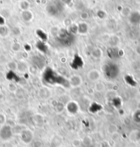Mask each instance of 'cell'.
Segmentation results:
<instances>
[{
  "mask_svg": "<svg viewBox=\"0 0 140 147\" xmlns=\"http://www.w3.org/2000/svg\"><path fill=\"white\" fill-rule=\"evenodd\" d=\"M117 66L115 65H107L105 69V74L109 78H115L117 76Z\"/></svg>",
  "mask_w": 140,
  "mask_h": 147,
  "instance_id": "6da1fadb",
  "label": "cell"
},
{
  "mask_svg": "<svg viewBox=\"0 0 140 147\" xmlns=\"http://www.w3.org/2000/svg\"><path fill=\"white\" fill-rule=\"evenodd\" d=\"M82 78L78 76H73L69 80V84L73 87H78L81 85Z\"/></svg>",
  "mask_w": 140,
  "mask_h": 147,
  "instance_id": "3957f363",
  "label": "cell"
},
{
  "mask_svg": "<svg viewBox=\"0 0 140 147\" xmlns=\"http://www.w3.org/2000/svg\"><path fill=\"white\" fill-rule=\"evenodd\" d=\"M88 77L89 80H92V81H96V80H98L100 78L99 71L95 70V69L90 71L88 74Z\"/></svg>",
  "mask_w": 140,
  "mask_h": 147,
  "instance_id": "277c9868",
  "label": "cell"
},
{
  "mask_svg": "<svg viewBox=\"0 0 140 147\" xmlns=\"http://www.w3.org/2000/svg\"><path fill=\"white\" fill-rule=\"evenodd\" d=\"M0 136H1V138H2L3 139H8L12 136L11 129H10L9 127L3 126V128L0 131Z\"/></svg>",
  "mask_w": 140,
  "mask_h": 147,
  "instance_id": "7a4b0ae2",
  "label": "cell"
},
{
  "mask_svg": "<svg viewBox=\"0 0 140 147\" xmlns=\"http://www.w3.org/2000/svg\"><path fill=\"white\" fill-rule=\"evenodd\" d=\"M6 122V116L2 113H0V125H3Z\"/></svg>",
  "mask_w": 140,
  "mask_h": 147,
  "instance_id": "5b68a950",
  "label": "cell"
}]
</instances>
